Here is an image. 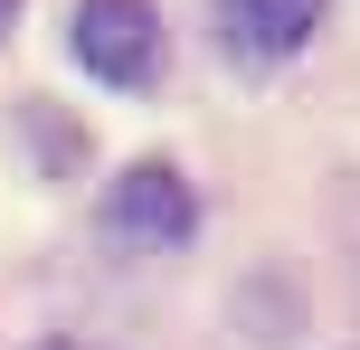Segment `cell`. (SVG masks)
I'll use <instances>...</instances> for the list:
<instances>
[{
	"mask_svg": "<svg viewBox=\"0 0 360 350\" xmlns=\"http://www.w3.org/2000/svg\"><path fill=\"white\" fill-rule=\"evenodd\" d=\"M162 57V19L152 0H76V67L105 86H143Z\"/></svg>",
	"mask_w": 360,
	"mask_h": 350,
	"instance_id": "6da1fadb",
	"label": "cell"
},
{
	"mask_svg": "<svg viewBox=\"0 0 360 350\" xmlns=\"http://www.w3.org/2000/svg\"><path fill=\"white\" fill-rule=\"evenodd\" d=\"M105 227L124 246H180L199 227V199H190V180H180L171 161H133L124 180H114V199H105Z\"/></svg>",
	"mask_w": 360,
	"mask_h": 350,
	"instance_id": "7a4b0ae2",
	"label": "cell"
},
{
	"mask_svg": "<svg viewBox=\"0 0 360 350\" xmlns=\"http://www.w3.org/2000/svg\"><path fill=\"white\" fill-rule=\"evenodd\" d=\"M332 0H218V29H228L237 57H294L313 29H323Z\"/></svg>",
	"mask_w": 360,
	"mask_h": 350,
	"instance_id": "3957f363",
	"label": "cell"
},
{
	"mask_svg": "<svg viewBox=\"0 0 360 350\" xmlns=\"http://www.w3.org/2000/svg\"><path fill=\"white\" fill-rule=\"evenodd\" d=\"M10 19H19V0H0V29H10Z\"/></svg>",
	"mask_w": 360,
	"mask_h": 350,
	"instance_id": "277c9868",
	"label": "cell"
}]
</instances>
